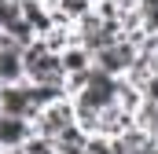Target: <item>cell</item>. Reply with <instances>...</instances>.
<instances>
[{
    "mask_svg": "<svg viewBox=\"0 0 158 154\" xmlns=\"http://www.w3.org/2000/svg\"><path fill=\"white\" fill-rule=\"evenodd\" d=\"M136 51H140V40H132V37H118V40L103 44V48L92 55V66H99V70H107V74L121 77L129 66H132Z\"/></svg>",
    "mask_w": 158,
    "mask_h": 154,
    "instance_id": "obj_1",
    "label": "cell"
},
{
    "mask_svg": "<svg viewBox=\"0 0 158 154\" xmlns=\"http://www.w3.org/2000/svg\"><path fill=\"white\" fill-rule=\"evenodd\" d=\"M77 117H74V99L66 95V99H55V103H48V107H40L37 117H33V132L40 136H48V140H55L63 128H70Z\"/></svg>",
    "mask_w": 158,
    "mask_h": 154,
    "instance_id": "obj_2",
    "label": "cell"
},
{
    "mask_svg": "<svg viewBox=\"0 0 158 154\" xmlns=\"http://www.w3.org/2000/svg\"><path fill=\"white\" fill-rule=\"evenodd\" d=\"M0 110L15 117H37V103L30 95V81H15V84H0Z\"/></svg>",
    "mask_w": 158,
    "mask_h": 154,
    "instance_id": "obj_3",
    "label": "cell"
},
{
    "mask_svg": "<svg viewBox=\"0 0 158 154\" xmlns=\"http://www.w3.org/2000/svg\"><path fill=\"white\" fill-rule=\"evenodd\" d=\"M30 136H33V121L30 117H15V114H4L0 110V151L22 147Z\"/></svg>",
    "mask_w": 158,
    "mask_h": 154,
    "instance_id": "obj_4",
    "label": "cell"
},
{
    "mask_svg": "<svg viewBox=\"0 0 158 154\" xmlns=\"http://www.w3.org/2000/svg\"><path fill=\"white\" fill-rule=\"evenodd\" d=\"M136 125V114L132 110H125V107H118V103H110V107H103L99 110V125H96V132L99 136H121L125 128H132Z\"/></svg>",
    "mask_w": 158,
    "mask_h": 154,
    "instance_id": "obj_5",
    "label": "cell"
},
{
    "mask_svg": "<svg viewBox=\"0 0 158 154\" xmlns=\"http://www.w3.org/2000/svg\"><path fill=\"white\" fill-rule=\"evenodd\" d=\"M15 81H26L22 48L19 44H7V48H0V84H15Z\"/></svg>",
    "mask_w": 158,
    "mask_h": 154,
    "instance_id": "obj_6",
    "label": "cell"
},
{
    "mask_svg": "<svg viewBox=\"0 0 158 154\" xmlns=\"http://www.w3.org/2000/svg\"><path fill=\"white\" fill-rule=\"evenodd\" d=\"M59 63H63V70H66V74H81V70H88V66H92V51H88L85 44L74 40V44H66V48L59 51Z\"/></svg>",
    "mask_w": 158,
    "mask_h": 154,
    "instance_id": "obj_7",
    "label": "cell"
},
{
    "mask_svg": "<svg viewBox=\"0 0 158 154\" xmlns=\"http://www.w3.org/2000/svg\"><path fill=\"white\" fill-rule=\"evenodd\" d=\"M92 4H96V0H59V4H55V11H63L70 22H77L85 11H92Z\"/></svg>",
    "mask_w": 158,
    "mask_h": 154,
    "instance_id": "obj_8",
    "label": "cell"
},
{
    "mask_svg": "<svg viewBox=\"0 0 158 154\" xmlns=\"http://www.w3.org/2000/svg\"><path fill=\"white\" fill-rule=\"evenodd\" d=\"M22 154H55V140H48V136L33 132V136L22 143Z\"/></svg>",
    "mask_w": 158,
    "mask_h": 154,
    "instance_id": "obj_9",
    "label": "cell"
},
{
    "mask_svg": "<svg viewBox=\"0 0 158 154\" xmlns=\"http://www.w3.org/2000/svg\"><path fill=\"white\" fill-rule=\"evenodd\" d=\"M7 44H15V40H11L7 33H4V30H0V48H7Z\"/></svg>",
    "mask_w": 158,
    "mask_h": 154,
    "instance_id": "obj_10",
    "label": "cell"
},
{
    "mask_svg": "<svg viewBox=\"0 0 158 154\" xmlns=\"http://www.w3.org/2000/svg\"><path fill=\"white\" fill-rule=\"evenodd\" d=\"M0 154H22V147H11V151H0Z\"/></svg>",
    "mask_w": 158,
    "mask_h": 154,
    "instance_id": "obj_11",
    "label": "cell"
},
{
    "mask_svg": "<svg viewBox=\"0 0 158 154\" xmlns=\"http://www.w3.org/2000/svg\"><path fill=\"white\" fill-rule=\"evenodd\" d=\"M44 4H48V7H55V4H59V0H44Z\"/></svg>",
    "mask_w": 158,
    "mask_h": 154,
    "instance_id": "obj_12",
    "label": "cell"
}]
</instances>
